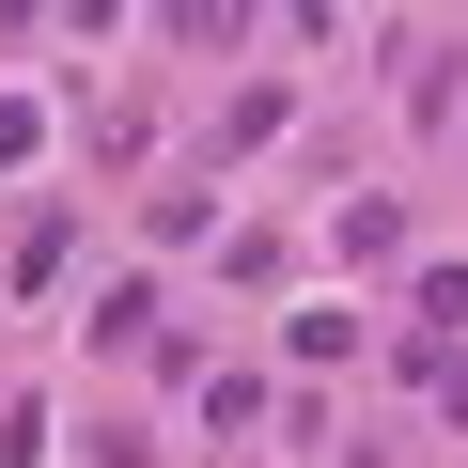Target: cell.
I'll use <instances>...</instances> for the list:
<instances>
[{"label":"cell","mask_w":468,"mask_h":468,"mask_svg":"<svg viewBox=\"0 0 468 468\" xmlns=\"http://www.w3.org/2000/svg\"><path fill=\"white\" fill-rule=\"evenodd\" d=\"M282 125H297V94H234V110H218V156H266Z\"/></svg>","instance_id":"1"},{"label":"cell","mask_w":468,"mask_h":468,"mask_svg":"<svg viewBox=\"0 0 468 468\" xmlns=\"http://www.w3.org/2000/svg\"><path fill=\"white\" fill-rule=\"evenodd\" d=\"M328 250H344V266H390V250H406V218H390V203H344V234H328Z\"/></svg>","instance_id":"2"},{"label":"cell","mask_w":468,"mask_h":468,"mask_svg":"<svg viewBox=\"0 0 468 468\" xmlns=\"http://www.w3.org/2000/svg\"><path fill=\"white\" fill-rule=\"evenodd\" d=\"M266 421V375H203V437H250Z\"/></svg>","instance_id":"3"},{"label":"cell","mask_w":468,"mask_h":468,"mask_svg":"<svg viewBox=\"0 0 468 468\" xmlns=\"http://www.w3.org/2000/svg\"><path fill=\"white\" fill-rule=\"evenodd\" d=\"M94 344H156V282H110L94 297Z\"/></svg>","instance_id":"4"},{"label":"cell","mask_w":468,"mask_h":468,"mask_svg":"<svg viewBox=\"0 0 468 468\" xmlns=\"http://www.w3.org/2000/svg\"><path fill=\"white\" fill-rule=\"evenodd\" d=\"M421 328H437V344H468V266H421Z\"/></svg>","instance_id":"5"},{"label":"cell","mask_w":468,"mask_h":468,"mask_svg":"<svg viewBox=\"0 0 468 468\" xmlns=\"http://www.w3.org/2000/svg\"><path fill=\"white\" fill-rule=\"evenodd\" d=\"M16 156H48V110H32V94H0V172H16Z\"/></svg>","instance_id":"6"},{"label":"cell","mask_w":468,"mask_h":468,"mask_svg":"<svg viewBox=\"0 0 468 468\" xmlns=\"http://www.w3.org/2000/svg\"><path fill=\"white\" fill-rule=\"evenodd\" d=\"M0 468H48V406H0Z\"/></svg>","instance_id":"7"},{"label":"cell","mask_w":468,"mask_h":468,"mask_svg":"<svg viewBox=\"0 0 468 468\" xmlns=\"http://www.w3.org/2000/svg\"><path fill=\"white\" fill-rule=\"evenodd\" d=\"M421 390H437V406L468 421V344H421Z\"/></svg>","instance_id":"8"}]
</instances>
